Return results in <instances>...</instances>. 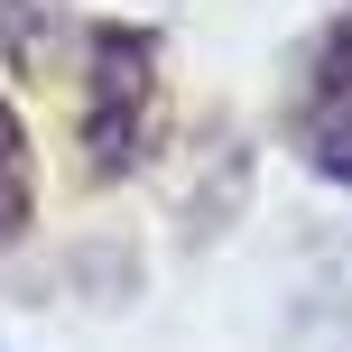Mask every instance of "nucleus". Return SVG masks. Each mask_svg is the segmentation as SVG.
Returning a JSON list of instances; mask_svg holds the SVG:
<instances>
[{
  "instance_id": "nucleus-1",
  "label": "nucleus",
  "mask_w": 352,
  "mask_h": 352,
  "mask_svg": "<svg viewBox=\"0 0 352 352\" xmlns=\"http://www.w3.org/2000/svg\"><path fill=\"white\" fill-rule=\"evenodd\" d=\"M158 130V28L102 19L84 56V176H130Z\"/></svg>"
},
{
  "instance_id": "nucleus-3",
  "label": "nucleus",
  "mask_w": 352,
  "mask_h": 352,
  "mask_svg": "<svg viewBox=\"0 0 352 352\" xmlns=\"http://www.w3.org/2000/svg\"><path fill=\"white\" fill-rule=\"evenodd\" d=\"M65 28H74L65 0H0V56H10L19 74H47L56 47H65Z\"/></svg>"
},
{
  "instance_id": "nucleus-2",
  "label": "nucleus",
  "mask_w": 352,
  "mask_h": 352,
  "mask_svg": "<svg viewBox=\"0 0 352 352\" xmlns=\"http://www.w3.org/2000/svg\"><path fill=\"white\" fill-rule=\"evenodd\" d=\"M287 140L306 148V167H324V176L352 186V19L306 47L297 93H287Z\"/></svg>"
},
{
  "instance_id": "nucleus-4",
  "label": "nucleus",
  "mask_w": 352,
  "mask_h": 352,
  "mask_svg": "<svg viewBox=\"0 0 352 352\" xmlns=\"http://www.w3.org/2000/svg\"><path fill=\"white\" fill-rule=\"evenodd\" d=\"M37 213V167H28V130H19V111L0 102V250L28 232Z\"/></svg>"
}]
</instances>
